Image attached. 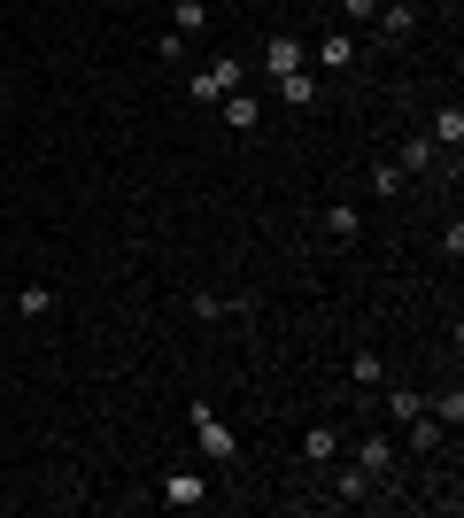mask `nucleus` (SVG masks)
I'll return each mask as SVG.
<instances>
[{
	"label": "nucleus",
	"instance_id": "f257e3e1",
	"mask_svg": "<svg viewBox=\"0 0 464 518\" xmlns=\"http://www.w3.org/2000/svg\"><path fill=\"white\" fill-rule=\"evenodd\" d=\"M240 78H248V62H232V55L202 62V70H194V101H202V109H217L225 93H240Z\"/></svg>",
	"mask_w": 464,
	"mask_h": 518
},
{
	"label": "nucleus",
	"instance_id": "f03ea898",
	"mask_svg": "<svg viewBox=\"0 0 464 518\" xmlns=\"http://www.w3.org/2000/svg\"><path fill=\"white\" fill-rule=\"evenodd\" d=\"M194 441H202V457H209V464H232V457H240L232 426H225V418H217L209 403H194Z\"/></svg>",
	"mask_w": 464,
	"mask_h": 518
},
{
	"label": "nucleus",
	"instance_id": "7ed1b4c3",
	"mask_svg": "<svg viewBox=\"0 0 464 518\" xmlns=\"http://www.w3.org/2000/svg\"><path fill=\"white\" fill-rule=\"evenodd\" d=\"M302 62H310V47H302L294 31H271V39H263V70H271V78H287V70H302Z\"/></svg>",
	"mask_w": 464,
	"mask_h": 518
},
{
	"label": "nucleus",
	"instance_id": "20e7f679",
	"mask_svg": "<svg viewBox=\"0 0 464 518\" xmlns=\"http://www.w3.org/2000/svg\"><path fill=\"white\" fill-rule=\"evenodd\" d=\"M356 472H364V480H395V441H387V433H364V441H356Z\"/></svg>",
	"mask_w": 464,
	"mask_h": 518
},
{
	"label": "nucleus",
	"instance_id": "39448f33",
	"mask_svg": "<svg viewBox=\"0 0 464 518\" xmlns=\"http://www.w3.org/2000/svg\"><path fill=\"white\" fill-rule=\"evenodd\" d=\"M379 39H410V31H418V8H410V0H379Z\"/></svg>",
	"mask_w": 464,
	"mask_h": 518
},
{
	"label": "nucleus",
	"instance_id": "423d86ee",
	"mask_svg": "<svg viewBox=\"0 0 464 518\" xmlns=\"http://www.w3.org/2000/svg\"><path fill=\"white\" fill-rule=\"evenodd\" d=\"M279 101H287V109H318V78H310V62L279 78Z\"/></svg>",
	"mask_w": 464,
	"mask_h": 518
},
{
	"label": "nucleus",
	"instance_id": "0eeeda50",
	"mask_svg": "<svg viewBox=\"0 0 464 518\" xmlns=\"http://www.w3.org/2000/svg\"><path fill=\"white\" fill-rule=\"evenodd\" d=\"M202 480H194V472H171V480H163V503H171V511H194V503H202Z\"/></svg>",
	"mask_w": 464,
	"mask_h": 518
},
{
	"label": "nucleus",
	"instance_id": "6e6552de",
	"mask_svg": "<svg viewBox=\"0 0 464 518\" xmlns=\"http://www.w3.org/2000/svg\"><path fill=\"white\" fill-rule=\"evenodd\" d=\"M426 140H434V147H449V155H457V147H464V109H441L434 124H426Z\"/></svg>",
	"mask_w": 464,
	"mask_h": 518
},
{
	"label": "nucleus",
	"instance_id": "1a4fd4ad",
	"mask_svg": "<svg viewBox=\"0 0 464 518\" xmlns=\"http://www.w3.org/2000/svg\"><path fill=\"white\" fill-rule=\"evenodd\" d=\"M302 457H310V464H333V457H341V433H333V426H310V433H302Z\"/></svg>",
	"mask_w": 464,
	"mask_h": 518
},
{
	"label": "nucleus",
	"instance_id": "9d476101",
	"mask_svg": "<svg viewBox=\"0 0 464 518\" xmlns=\"http://www.w3.org/2000/svg\"><path fill=\"white\" fill-rule=\"evenodd\" d=\"M171 31H178V39L209 31V8H202V0H178V8H171Z\"/></svg>",
	"mask_w": 464,
	"mask_h": 518
},
{
	"label": "nucleus",
	"instance_id": "9b49d317",
	"mask_svg": "<svg viewBox=\"0 0 464 518\" xmlns=\"http://www.w3.org/2000/svg\"><path fill=\"white\" fill-rule=\"evenodd\" d=\"M318 62H325V70H348V62H356V39H348V31H325Z\"/></svg>",
	"mask_w": 464,
	"mask_h": 518
},
{
	"label": "nucleus",
	"instance_id": "f8f14e48",
	"mask_svg": "<svg viewBox=\"0 0 464 518\" xmlns=\"http://www.w3.org/2000/svg\"><path fill=\"white\" fill-rule=\"evenodd\" d=\"M325 232H333V240H356V232H364L356 202H333V209H325Z\"/></svg>",
	"mask_w": 464,
	"mask_h": 518
},
{
	"label": "nucleus",
	"instance_id": "ddd939ff",
	"mask_svg": "<svg viewBox=\"0 0 464 518\" xmlns=\"http://www.w3.org/2000/svg\"><path fill=\"white\" fill-rule=\"evenodd\" d=\"M217 109H225V124H232V132H256V101H248V93H225Z\"/></svg>",
	"mask_w": 464,
	"mask_h": 518
},
{
	"label": "nucleus",
	"instance_id": "4468645a",
	"mask_svg": "<svg viewBox=\"0 0 464 518\" xmlns=\"http://www.w3.org/2000/svg\"><path fill=\"white\" fill-rule=\"evenodd\" d=\"M348 379H356V387H379V379H387V364H379L372 348H356V356H348Z\"/></svg>",
	"mask_w": 464,
	"mask_h": 518
},
{
	"label": "nucleus",
	"instance_id": "2eb2a0df",
	"mask_svg": "<svg viewBox=\"0 0 464 518\" xmlns=\"http://www.w3.org/2000/svg\"><path fill=\"white\" fill-rule=\"evenodd\" d=\"M434 155H441L434 140H403V155H395V163H403V171H418V178H426V171H434Z\"/></svg>",
	"mask_w": 464,
	"mask_h": 518
},
{
	"label": "nucleus",
	"instance_id": "dca6fc26",
	"mask_svg": "<svg viewBox=\"0 0 464 518\" xmlns=\"http://www.w3.org/2000/svg\"><path fill=\"white\" fill-rule=\"evenodd\" d=\"M387 418H395V426H410V418H426V395H410V387H395V395H387Z\"/></svg>",
	"mask_w": 464,
	"mask_h": 518
},
{
	"label": "nucleus",
	"instance_id": "f3484780",
	"mask_svg": "<svg viewBox=\"0 0 464 518\" xmlns=\"http://www.w3.org/2000/svg\"><path fill=\"white\" fill-rule=\"evenodd\" d=\"M55 310V287H16V317H47Z\"/></svg>",
	"mask_w": 464,
	"mask_h": 518
},
{
	"label": "nucleus",
	"instance_id": "a211bd4d",
	"mask_svg": "<svg viewBox=\"0 0 464 518\" xmlns=\"http://www.w3.org/2000/svg\"><path fill=\"white\" fill-rule=\"evenodd\" d=\"M364 495H372V480H364V472H356V464H348L341 480H333V503H364Z\"/></svg>",
	"mask_w": 464,
	"mask_h": 518
},
{
	"label": "nucleus",
	"instance_id": "6ab92c4d",
	"mask_svg": "<svg viewBox=\"0 0 464 518\" xmlns=\"http://www.w3.org/2000/svg\"><path fill=\"white\" fill-rule=\"evenodd\" d=\"M403 163H387V155H379V163H372V186H379V194H403Z\"/></svg>",
	"mask_w": 464,
	"mask_h": 518
},
{
	"label": "nucleus",
	"instance_id": "aec40b11",
	"mask_svg": "<svg viewBox=\"0 0 464 518\" xmlns=\"http://www.w3.org/2000/svg\"><path fill=\"white\" fill-rule=\"evenodd\" d=\"M426 418H441V426H457V418H464V395H457V387H449V395H434V403H426Z\"/></svg>",
	"mask_w": 464,
	"mask_h": 518
},
{
	"label": "nucleus",
	"instance_id": "412c9836",
	"mask_svg": "<svg viewBox=\"0 0 464 518\" xmlns=\"http://www.w3.org/2000/svg\"><path fill=\"white\" fill-rule=\"evenodd\" d=\"M341 16H348V24H372V16H379V0H341Z\"/></svg>",
	"mask_w": 464,
	"mask_h": 518
}]
</instances>
